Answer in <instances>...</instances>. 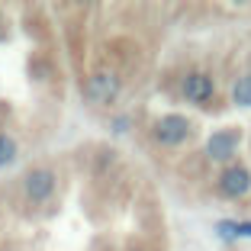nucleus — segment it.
Here are the masks:
<instances>
[{"label":"nucleus","instance_id":"obj_8","mask_svg":"<svg viewBox=\"0 0 251 251\" xmlns=\"http://www.w3.org/2000/svg\"><path fill=\"white\" fill-rule=\"evenodd\" d=\"M216 235L226 238V242H235V238H238V222H235V219H222V222H216Z\"/></svg>","mask_w":251,"mask_h":251},{"label":"nucleus","instance_id":"obj_2","mask_svg":"<svg viewBox=\"0 0 251 251\" xmlns=\"http://www.w3.org/2000/svg\"><path fill=\"white\" fill-rule=\"evenodd\" d=\"M238 139H242L238 129H219V132L209 135L206 155L213 158V161H229V158L235 155V148H238Z\"/></svg>","mask_w":251,"mask_h":251},{"label":"nucleus","instance_id":"obj_3","mask_svg":"<svg viewBox=\"0 0 251 251\" xmlns=\"http://www.w3.org/2000/svg\"><path fill=\"white\" fill-rule=\"evenodd\" d=\"M116 90H119V77L113 71H97L94 77L87 81V97H90V100H97V103L113 100Z\"/></svg>","mask_w":251,"mask_h":251},{"label":"nucleus","instance_id":"obj_6","mask_svg":"<svg viewBox=\"0 0 251 251\" xmlns=\"http://www.w3.org/2000/svg\"><path fill=\"white\" fill-rule=\"evenodd\" d=\"M52 187H55V177H52V171H32L29 177H26V193H29V200H49L52 197Z\"/></svg>","mask_w":251,"mask_h":251},{"label":"nucleus","instance_id":"obj_10","mask_svg":"<svg viewBox=\"0 0 251 251\" xmlns=\"http://www.w3.org/2000/svg\"><path fill=\"white\" fill-rule=\"evenodd\" d=\"M238 238H251V219L248 222H238Z\"/></svg>","mask_w":251,"mask_h":251},{"label":"nucleus","instance_id":"obj_4","mask_svg":"<svg viewBox=\"0 0 251 251\" xmlns=\"http://www.w3.org/2000/svg\"><path fill=\"white\" fill-rule=\"evenodd\" d=\"M219 190L226 193V197H232V200L245 197V193L251 190V174L245 168H226L222 177H219Z\"/></svg>","mask_w":251,"mask_h":251},{"label":"nucleus","instance_id":"obj_5","mask_svg":"<svg viewBox=\"0 0 251 251\" xmlns=\"http://www.w3.org/2000/svg\"><path fill=\"white\" fill-rule=\"evenodd\" d=\"M213 90H216L213 77L203 74V71H193V74H187V77H184V97H187V100H193V103H206L209 97H213Z\"/></svg>","mask_w":251,"mask_h":251},{"label":"nucleus","instance_id":"obj_1","mask_svg":"<svg viewBox=\"0 0 251 251\" xmlns=\"http://www.w3.org/2000/svg\"><path fill=\"white\" fill-rule=\"evenodd\" d=\"M187 135H190V123H187L184 116H161L158 126H155V139L168 148L187 142Z\"/></svg>","mask_w":251,"mask_h":251},{"label":"nucleus","instance_id":"obj_9","mask_svg":"<svg viewBox=\"0 0 251 251\" xmlns=\"http://www.w3.org/2000/svg\"><path fill=\"white\" fill-rule=\"evenodd\" d=\"M13 158H16V142L10 139V135H0V168L10 164Z\"/></svg>","mask_w":251,"mask_h":251},{"label":"nucleus","instance_id":"obj_7","mask_svg":"<svg viewBox=\"0 0 251 251\" xmlns=\"http://www.w3.org/2000/svg\"><path fill=\"white\" fill-rule=\"evenodd\" d=\"M232 100H235L238 106H251V74H242L235 81V87H232Z\"/></svg>","mask_w":251,"mask_h":251}]
</instances>
